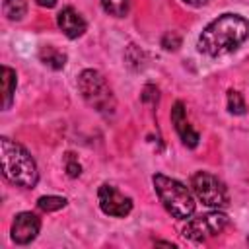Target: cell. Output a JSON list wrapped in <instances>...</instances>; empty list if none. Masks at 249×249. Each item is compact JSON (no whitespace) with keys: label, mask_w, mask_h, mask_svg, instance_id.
<instances>
[{"label":"cell","mask_w":249,"mask_h":249,"mask_svg":"<svg viewBox=\"0 0 249 249\" xmlns=\"http://www.w3.org/2000/svg\"><path fill=\"white\" fill-rule=\"evenodd\" d=\"M249 37V21L237 14H222L210 21L198 37V51L208 56H220L235 51Z\"/></svg>","instance_id":"1"},{"label":"cell","mask_w":249,"mask_h":249,"mask_svg":"<svg viewBox=\"0 0 249 249\" xmlns=\"http://www.w3.org/2000/svg\"><path fill=\"white\" fill-rule=\"evenodd\" d=\"M0 154H2L0 156L2 173L10 183L18 187H25V189H31L37 185V179H39L37 163L21 144L10 140L8 136H2Z\"/></svg>","instance_id":"2"},{"label":"cell","mask_w":249,"mask_h":249,"mask_svg":"<svg viewBox=\"0 0 249 249\" xmlns=\"http://www.w3.org/2000/svg\"><path fill=\"white\" fill-rule=\"evenodd\" d=\"M152 181H154V187H156V193L161 204L173 218L185 220L195 212V196L181 181L171 179L161 173H156Z\"/></svg>","instance_id":"3"},{"label":"cell","mask_w":249,"mask_h":249,"mask_svg":"<svg viewBox=\"0 0 249 249\" xmlns=\"http://www.w3.org/2000/svg\"><path fill=\"white\" fill-rule=\"evenodd\" d=\"M78 89L89 107H93L95 111L105 113V115L113 113L115 97H113V91L101 72L91 70V68L84 70L78 76Z\"/></svg>","instance_id":"4"},{"label":"cell","mask_w":249,"mask_h":249,"mask_svg":"<svg viewBox=\"0 0 249 249\" xmlns=\"http://www.w3.org/2000/svg\"><path fill=\"white\" fill-rule=\"evenodd\" d=\"M191 187L195 191V195L198 196V200L206 206L212 208H220L228 204V191L226 185L212 173L206 171H196L191 179Z\"/></svg>","instance_id":"5"},{"label":"cell","mask_w":249,"mask_h":249,"mask_svg":"<svg viewBox=\"0 0 249 249\" xmlns=\"http://www.w3.org/2000/svg\"><path fill=\"white\" fill-rule=\"evenodd\" d=\"M228 226V216L224 212H206L198 218H193L183 228V237L191 241H202L206 237H212L220 233Z\"/></svg>","instance_id":"6"},{"label":"cell","mask_w":249,"mask_h":249,"mask_svg":"<svg viewBox=\"0 0 249 249\" xmlns=\"http://www.w3.org/2000/svg\"><path fill=\"white\" fill-rule=\"evenodd\" d=\"M97 200H99V208L103 214L107 216H115V218H124L130 214L132 210V198L124 196L117 187L103 183L97 191Z\"/></svg>","instance_id":"7"},{"label":"cell","mask_w":249,"mask_h":249,"mask_svg":"<svg viewBox=\"0 0 249 249\" xmlns=\"http://www.w3.org/2000/svg\"><path fill=\"white\" fill-rule=\"evenodd\" d=\"M41 230V220L33 212H19L12 224V239L18 245L31 243Z\"/></svg>","instance_id":"8"},{"label":"cell","mask_w":249,"mask_h":249,"mask_svg":"<svg viewBox=\"0 0 249 249\" xmlns=\"http://www.w3.org/2000/svg\"><path fill=\"white\" fill-rule=\"evenodd\" d=\"M171 123H173V126H175L179 138L183 140V144H185L187 148H195V146L198 144L200 136H198V132L189 124L187 113H185V105H183L181 101H175V105H173V109H171Z\"/></svg>","instance_id":"9"},{"label":"cell","mask_w":249,"mask_h":249,"mask_svg":"<svg viewBox=\"0 0 249 249\" xmlns=\"http://www.w3.org/2000/svg\"><path fill=\"white\" fill-rule=\"evenodd\" d=\"M56 23L58 27L62 29V33L68 37V39H78L84 35L86 31V19L72 8V6H66L58 12L56 16Z\"/></svg>","instance_id":"10"},{"label":"cell","mask_w":249,"mask_h":249,"mask_svg":"<svg viewBox=\"0 0 249 249\" xmlns=\"http://www.w3.org/2000/svg\"><path fill=\"white\" fill-rule=\"evenodd\" d=\"M16 86H18L16 70H12L10 66H2V109H10L16 93Z\"/></svg>","instance_id":"11"},{"label":"cell","mask_w":249,"mask_h":249,"mask_svg":"<svg viewBox=\"0 0 249 249\" xmlns=\"http://www.w3.org/2000/svg\"><path fill=\"white\" fill-rule=\"evenodd\" d=\"M39 60H41L45 66L53 68V70H60V68H64V64H66V54H64L62 51H58L56 47L43 45V47L39 49Z\"/></svg>","instance_id":"12"},{"label":"cell","mask_w":249,"mask_h":249,"mask_svg":"<svg viewBox=\"0 0 249 249\" xmlns=\"http://www.w3.org/2000/svg\"><path fill=\"white\" fill-rule=\"evenodd\" d=\"M2 10H4V16L8 19L19 21L25 16V12H27V2L25 0H4Z\"/></svg>","instance_id":"13"},{"label":"cell","mask_w":249,"mask_h":249,"mask_svg":"<svg viewBox=\"0 0 249 249\" xmlns=\"http://www.w3.org/2000/svg\"><path fill=\"white\" fill-rule=\"evenodd\" d=\"M66 202H68V200H66L64 196L47 195V196H41V198L37 200V206H39V210H43V212H54V210L64 208Z\"/></svg>","instance_id":"14"},{"label":"cell","mask_w":249,"mask_h":249,"mask_svg":"<svg viewBox=\"0 0 249 249\" xmlns=\"http://www.w3.org/2000/svg\"><path fill=\"white\" fill-rule=\"evenodd\" d=\"M101 6L109 16L115 18H123L128 12V0H101Z\"/></svg>","instance_id":"15"},{"label":"cell","mask_w":249,"mask_h":249,"mask_svg":"<svg viewBox=\"0 0 249 249\" xmlns=\"http://www.w3.org/2000/svg\"><path fill=\"white\" fill-rule=\"evenodd\" d=\"M245 109L247 107H245V101H243L241 93L235 91V89H230L228 91V111L233 113V115H243Z\"/></svg>","instance_id":"16"},{"label":"cell","mask_w":249,"mask_h":249,"mask_svg":"<svg viewBox=\"0 0 249 249\" xmlns=\"http://www.w3.org/2000/svg\"><path fill=\"white\" fill-rule=\"evenodd\" d=\"M64 169H66L68 177H72V179L82 173V165H80V161H78V158H76L74 152H68L64 156Z\"/></svg>","instance_id":"17"},{"label":"cell","mask_w":249,"mask_h":249,"mask_svg":"<svg viewBox=\"0 0 249 249\" xmlns=\"http://www.w3.org/2000/svg\"><path fill=\"white\" fill-rule=\"evenodd\" d=\"M161 47L165 51H177L181 47V35L177 31H167L163 37H161Z\"/></svg>","instance_id":"18"},{"label":"cell","mask_w":249,"mask_h":249,"mask_svg":"<svg viewBox=\"0 0 249 249\" xmlns=\"http://www.w3.org/2000/svg\"><path fill=\"white\" fill-rule=\"evenodd\" d=\"M142 101H152V103H156V101H158V88H156V86H146L144 91H142Z\"/></svg>","instance_id":"19"},{"label":"cell","mask_w":249,"mask_h":249,"mask_svg":"<svg viewBox=\"0 0 249 249\" xmlns=\"http://www.w3.org/2000/svg\"><path fill=\"white\" fill-rule=\"evenodd\" d=\"M39 6H43V8H53L54 4H56V0H35Z\"/></svg>","instance_id":"20"},{"label":"cell","mask_w":249,"mask_h":249,"mask_svg":"<svg viewBox=\"0 0 249 249\" xmlns=\"http://www.w3.org/2000/svg\"><path fill=\"white\" fill-rule=\"evenodd\" d=\"M187 4H191V6H204V4H208L210 0H185Z\"/></svg>","instance_id":"21"},{"label":"cell","mask_w":249,"mask_h":249,"mask_svg":"<svg viewBox=\"0 0 249 249\" xmlns=\"http://www.w3.org/2000/svg\"><path fill=\"white\" fill-rule=\"evenodd\" d=\"M247 243H249V237H247Z\"/></svg>","instance_id":"22"}]
</instances>
